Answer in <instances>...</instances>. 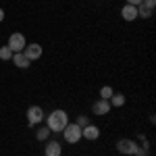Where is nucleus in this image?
I'll return each mask as SVG.
<instances>
[{
	"mask_svg": "<svg viewBox=\"0 0 156 156\" xmlns=\"http://www.w3.org/2000/svg\"><path fill=\"white\" fill-rule=\"evenodd\" d=\"M69 125V115L65 112V110H52L48 115V121H46V127H48L50 131H56V133H60L65 127Z\"/></svg>",
	"mask_w": 156,
	"mask_h": 156,
	"instance_id": "f257e3e1",
	"label": "nucleus"
},
{
	"mask_svg": "<svg viewBox=\"0 0 156 156\" xmlns=\"http://www.w3.org/2000/svg\"><path fill=\"white\" fill-rule=\"evenodd\" d=\"M62 135H65V142L69 144H77L81 140V127L77 123H69L65 129H62Z\"/></svg>",
	"mask_w": 156,
	"mask_h": 156,
	"instance_id": "f03ea898",
	"label": "nucleus"
},
{
	"mask_svg": "<svg viewBox=\"0 0 156 156\" xmlns=\"http://www.w3.org/2000/svg\"><path fill=\"white\" fill-rule=\"evenodd\" d=\"M44 121V110L40 106H29L27 108V125L29 127H36L37 123Z\"/></svg>",
	"mask_w": 156,
	"mask_h": 156,
	"instance_id": "7ed1b4c3",
	"label": "nucleus"
},
{
	"mask_svg": "<svg viewBox=\"0 0 156 156\" xmlns=\"http://www.w3.org/2000/svg\"><path fill=\"white\" fill-rule=\"evenodd\" d=\"M25 46H27V44H25L23 34H11V37H9V48H11L12 52H23Z\"/></svg>",
	"mask_w": 156,
	"mask_h": 156,
	"instance_id": "20e7f679",
	"label": "nucleus"
},
{
	"mask_svg": "<svg viewBox=\"0 0 156 156\" xmlns=\"http://www.w3.org/2000/svg\"><path fill=\"white\" fill-rule=\"evenodd\" d=\"M117 150H119L121 154H133L137 150V144H135V140H119Z\"/></svg>",
	"mask_w": 156,
	"mask_h": 156,
	"instance_id": "39448f33",
	"label": "nucleus"
},
{
	"mask_svg": "<svg viewBox=\"0 0 156 156\" xmlns=\"http://www.w3.org/2000/svg\"><path fill=\"white\" fill-rule=\"evenodd\" d=\"M23 54L29 60H36V58L42 56V46H40V44H27V46L23 48Z\"/></svg>",
	"mask_w": 156,
	"mask_h": 156,
	"instance_id": "423d86ee",
	"label": "nucleus"
},
{
	"mask_svg": "<svg viewBox=\"0 0 156 156\" xmlns=\"http://www.w3.org/2000/svg\"><path fill=\"white\" fill-rule=\"evenodd\" d=\"M81 137L90 140V142H94V140L100 137V129H98L96 125H85V127H81Z\"/></svg>",
	"mask_w": 156,
	"mask_h": 156,
	"instance_id": "0eeeda50",
	"label": "nucleus"
},
{
	"mask_svg": "<svg viewBox=\"0 0 156 156\" xmlns=\"http://www.w3.org/2000/svg\"><path fill=\"white\" fill-rule=\"evenodd\" d=\"M92 110H94V115H100V117H102V115L110 112V102L100 98V100H96V102L92 104Z\"/></svg>",
	"mask_w": 156,
	"mask_h": 156,
	"instance_id": "6e6552de",
	"label": "nucleus"
},
{
	"mask_svg": "<svg viewBox=\"0 0 156 156\" xmlns=\"http://www.w3.org/2000/svg\"><path fill=\"white\" fill-rule=\"evenodd\" d=\"M11 60L17 65V67H19V69H27V67L31 65V60L27 58L23 52H12V58H11Z\"/></svg>",
	"mask_w": 156,
	"mask_h": 156,
	"instance_id": "1a4fd4ad",
	"label": "nucleus"
},
{
	"mask_svg": "<svg viewBox=\"0 0 156 156\" xmlns=\"http://www.w3.org/2000/svg\"><path fill=\"white\" fill-rule=\"evenodd\" d=\"M121 17H123L125 21H133V19H137V6L125 4V6L121 9Z\"/></svg>",
	"mask_w": 156,
	"mask_h": 156,
	"instance_id": "9d476101",
	"label": "nucleus"
},
{
	"mask_svg": "<svg viewBox=\"0 0 156 156\" xmlns=\"http://www.w3.org/2000/svg\"><path fill=\"white\" fill-rule=\"evenodd\" d=\"M62 154V146L58 142H48L46 144V154L44 156H60Z\"/></svg>",
	"mask_w": 156,
	"mask_h": 156,
	"instance_id": "9b49d317",
	"label": "nucleus"
},
{
	"mask_svg": "<svg viewBox=\"0 0 156 156\" xmlns=\"http://www.w3.org/2000/svg\"><path fill=\"white\" fill-rule=\"evenodd\" d=\"M152 9H148V6H144V4H137V17H144V19H150L152 17Z\"/></svg>",
	"mask_w": 156,
	"mask_h": 156,
	"instance_id": "f8f14e48",
	"label": "nucleus"
},
{
	"mask_svg": "<svg viewBox=\"0 0 156 156\" xmlns=\"http://www.w3.org/2000/svg\"><path fill=\"white\" fill-rule=\"evenodd\" d=\"M110 104H112V106H123V104H125V96H123V94H112V96H110Z\"/></svg>",
	"mask_w": 156,
	"mask_h": 156,
	"instance_id": "ddd939ff",
	"label": "nucleus"
},
{
	"mask_svg": "<svg viewBox=\"0 0 156 156\" xmlns=\"http://www.w3.org/2000/svg\"><path fill=\"white\" fill-rule=\"evenodd\" d=\"M112 94H115V92H112V87H110V85H104V87L100 90V98H102V100H110Z\"/></svg>",
	"mask_w": 156,
	"mask_h": 156,
	"instance_id": "4468645a",
	"label": "nucleus"
},
{
	"mask_svg": "<svg viewBox=\"0 0 156 156\" xmlns=\"http://www.w3.org/2000/svg\"><path fill=\"white\" fill-rule=\"evenodd\" d=\"M0 58L2 60H11L12 58V50L9 48V46H2V48H0Z\"/></svg>",
	"mask_w": 156,
	"mask_h": 156,
	"instance_id": "2eb2a0df",
	"label": "nucleus"
},
{
	"mask_svg": "<svg viewBox=\"0 0 156 156\" xmlns=\"http://www.w3.org/2000/svg\"><path fill=\"white\" fill-rule=\"evenodd\" d=\"M48 135H50V129L48 127H42V129H37V140H40V142H44V140H48Z\"/></svg>",
	"mask_w": 156,
	"mask_h": 156,
	"instance_id": "dca6fc26",
	"label": "nucleus"
},
{
	"mask_svg": "<svg viewBox=\"0 0 156 156\" xmlns=\"http://www.w3.org/2000/svg\"><path fill=\"white\" fill-rule=\"evenodd\" d=\"M77 125H79V127H85V125H90L87 117H79V119H77Z\"/></svg>",
	"mask_w": 156,
	"mask_h": 156,
	"instance_id": "f3484780",
	"label": "nucleus"
},
{
	"mask_svg": "<svg viewBox=\"0 0 156 156\" xmlns=\"http://www.w3.org/2000/svg\"><path fill=\"white\" fill-rule=\"evenodd\" d=\"M142 4H144V6H148V9H152V11H154V4H156V0H142Z\"/></svg>",
	"mask_w": 156,
	"mask_h": 156,
	"instance_id": "a211bd4d",
	"label": "nucleus"
},
{
	"mask_svg": "<svg viewBox=\"0 0 156 156\" xmlns=\"http://www.w3.org/2000/svg\"><path fill=\"white\" fill-rule=\"evenodd\" d=\"M125 4H131V6H137V4H142V0H125Z\"/></svg>",
	"mask_w": 156,
	"mask_h": 156,
	"instance_id": "6ab92c4d",
	"label": "nucleus"
},
{
	"mask_svg": "<svg viewBox=\"0 0 156 156\" xmlns=\"http://www.w3.org/2000/svg\"><path fill=\"white\" fill-rule=\"evenodd\" d=\"M2 19H4V11L0 9V23H2Z\"/></svg>",
	"mask_w": 156,
	"mask_h": 156,
	"instance_id": "aec40b11",
	"label": "nucleus"
}]
</instances>
